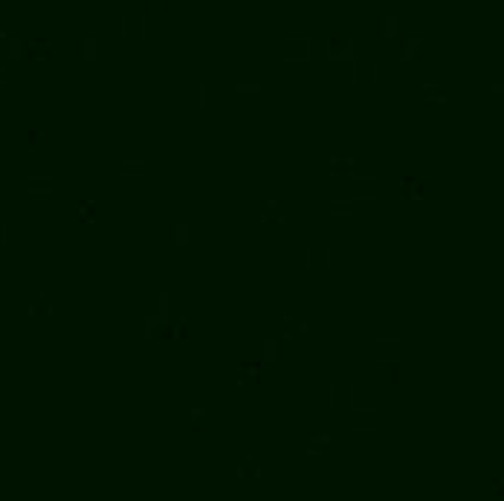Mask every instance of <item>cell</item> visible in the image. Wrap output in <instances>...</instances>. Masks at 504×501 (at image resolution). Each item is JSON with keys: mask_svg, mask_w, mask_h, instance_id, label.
<instances>
[{"mask_svg": "<svg viewBox=\"0 0 504 501\" xmlns=\"http://www.w3.org/2000/svg\"><path fill=\"white\" fill-rule=\"evenodd\" d=\"M29 194H52V188H26Z\"/></svg>", "mask_w": 504, "mask_h": 501, "instance_id": "21", "label": "cell"}, {"mask_svg": "<svg viewBox=\"0 0 504 501\" xmlns=\"http://www.w3.org/2000/svg\"><path fill=\"white\" fill-rule=\"evenodd\" d=\"M159 322H162V319H159V313H145V316H142V330H145V339H154Z\"/></svg>", "mask_w": 504, "mask_h": 501, "instance_id": "6", "label": "cell"}, {"mask_svg": "<svg viewBox=\"0 0 504 501\" xmlns=\"http://www.w3.org/2000/svg\"><path fill=\"white\" fill-rule=\"evenodd\" d=\"M157 313H159V319H162V322H168V293H165V290H159L157 293Z\"/></svg>", "mask_w": 504, "mask_h": 501, "instance_id": "11", "label": "cell"}, {"mask_svg": "<svg viewBox=\"0 0 504 501\" xmlns=\"http://www.w3.org/2000/svg\"><path fill=\"white\" fill-rule=\"evenodd\" d=\"M319 452H325V449H322V446H313V443L304 446V455H319Z\"/></svg>", "mask_w": 504, "mask_h": 501, "instance_id": "20", "label": "cell"}, {"mask_svg": "<svg viewBox=\"0 0 504 501\" xmlns=\"http://www.w3.org/2000/svg\"><path fill=\"white\" fill-rule=\"evenodd\" d=\"M278 359V348H276V336H267V342H264V362L267 365H273Z\"/></svg>", "mask_w": 504, "mask_h": 501, "instance_id": "7", "label": "cell"}, {"mask_svg": "<svg viewBox=\"0 0 504 501\" xmlns=\"http://www.w3.org/2000/svg\"><path fill=\"white\" fill-rule=\"evenodd\" d=\"M232 382H235L238 388L261 385V365H258V362H238L235 371H232Z\"/></svg>", "mask_w": 504, "mask_h": 501, "instance_id": "1", "label": "cell"}, {"mask_svg": "<svg viewBox=\"0 0 504 501\" xmlns=\"http://www.w3.org/2000/svg\"><path fill=\"white\" fill-rule=\"evenodd\" d=\"M50 145V130L47 127H29V133H26V148H29L32 154H38L41 148H47Z\"/></svg>", "mask_w": 504, "mask_h": 501, "instance_id": "2", "label": "cell"}, {"mask_svg": "<svg viewBox=\"0 0 504 501\" xmlns=\"http://www.w3.org/2000/svg\"><path fill=\"white\" fill-rule=\"evenodd\" d=\"M44 316L52 319V316H55V307H52V304H44Z\"/></svg>", "mask_w": 504, "mask_h": 501, "instance_id": "23", "label": "cell"}, {"mask_svg": "<svg viewBox=\"0 0 504 501\" xmlns=\"http://www.w3.org/2000/svg\"><path fill=\"white\" fill-rule=\"evenodd\" d=\"M76 215L84 220V223H96V200H93V197L81 200V203H78V209H76Z\"/></svg>", "mask_w": 504, "mask_h": 501, "instance_id": "5", "label": "cell"}, {"mask_svg": "<svg viewBox=\"0 0 504 501\" xmlns=\"http://www.w3.org/2000/svg\"><path fill=\"white\" fill-rule=\"evenodd\" d=\"M177 247H180V250L189 247V223H186V220L177 223Z\"/></svg>", "mask_w": 504, "mask_h": 501, "instance_id": "9", "label": "cell"}, {"mask_svg": "<svg viewBox=\"0 0 504 501\" xmlns=\"http://www.w3.org/2000/svg\"><path fill=\"white\" fill-rule=\"evenodd\" d=\"M296 333H310V322L307 319H296Z\"/></svg>", "mask_w": 504, "mask_h": 501, "instance_id": "13", "label": "cell"}, {"mask_svg": "<svg viewBox=\"0 0 504 501\" xmlns=\"http://www.w3.org/2000/svg\"><path fill=\"white\" fill-rule=\"evenodd\" d=\"M186 336H189V313L183 310L174 319V325H171V342H183Z\"/></svg>", "mask_w": 504, "mask_h": 501, "instance_id": "3", "label": "cell"}, {"mask_svg": "<svg viewBox=\"0 0 504 501\" xmlns=\"http://www.w3.org/2000/svg\"><path fill=\"white\" fill-rule=\"evenodd\" d=\"M238 93H261V87H258V84H241Z\"/></svg>", "mask_w": 504, "mask_h": 501, "instance_id": "16", "label": "cell"}, {"mask_svg": "<svg viewBox=\"0 0 504 501\" xmlns=\"http://www.w3.org/2000/svg\"><path fill=\"white\" fill-rule=\"evenodd\" d=\"M330 218H353V212H328Z\"/></svg>", "mask_w": 504, "mask_h": 501, "instance_id": "22", "label": "cell"}, {"mask_svg": "<svg viewBox=\"0 0 504 501\" xmlns=\"http://www.w3.org/2000/svg\"><path fill=\"white\" fill-rule=\"evenodd\" d=\"M119 165H148L145 159H130V157H125V159H119Z\"/></svg>", "mask_w": 504, "mask_h": 501, "instance_id": "17", "label": "cell"}, {"mask_svg": "<svg viewBox=\"0 0 504 501\" xmlns=\"http://www.w3.org/2000/svg\"><path fill=\"white\" fill-rule=\"evenodd\" d=\"M209 99H212V96H209V84H203V87H200V104L209 107Z\"/></svg>", "mask_w": 504, "mask_h": 501, "instance_id": "14", "label": "cell"}, {"mask_svg": "<svg viewBox=\"0 0 504 501\" xmlns=\"http://www.w3.org/2000/svg\"><path fill=\"white\" fill-rule=\"evenodd\" d=\"M339 403V385H330V408H336Z\"/></svg>", "mask_w": 504, "mask_h": 501, "instance_id": "15", "label": "cell"}, {"mask_svg": "<svg viewBox=\"0 0 504 501\" xmlns=\"http://www.w3.org/2000/svg\"><path fill=\"white\" fill-rule=\"evenodd\" d=\"M255 461H258L255 455H247V461H244L241 467H235V481H238V484H247L250 478H255V475H252V467H255Z\"/></svg>", "mask_w": 504, "mask_h": 501, "instance_id": "4", "label": "cell"}, {"mask_svg": "<svg viewBox=\"0 0 504 501\" xmlns=\"http://www.w3.org/2000/svg\"><path fill=\"white\" fill-rule=\"evenodd\" d=\"M322 258H325V270H330V247L325 244V250H322Z\"/></svg>", "mask_w": 504, "mask_h": 501, "instance_id": "18", "label": "cell"}, {"mask_svg": "<svg viewBox=\"0 0 504 501\" xmlns=\"http://www.w3.org/2000/svg\"><path fill=\"white\" fill-rule=\"evenodd\" d=\"M304 255H307V258H304V267L310 270V267H313V247H307V250H304Z\"/></svg>", "mask_w": 504, "mask_h": 501, "instance_id": "19", "label": "cell"}, {"mask_svg": "<svg viewBox=\"0 0 504 501\" xmlns=\"http://www.w3.org/2000/svg\"><path fill=\"white\" fill-rule=\"evenodd\" d=\"M400 188L406 197H420V180H411V177H403L400 180Z\"/></svg>", "mask_w": 504, "mask_h": 501, "instance_id": "8", "label": "cell"}, {"mask_svg": "<svg viewBox=\"0 0 504 501\" xmlns=\"http://www.w3.org/2000/svg\"><path fill=\"white\" fill-rule=\"evenodd\" d=\"M307 443H313V446H322V449H328V446L333 443V435H330V432H319V435H310V438H307Z\"/></svg>", "mask_w": 504, "mask_h": 501, "instance_id": "10", "label": "cell"}, {"mask_svg": "<svg viewBox=\"0 0 504 501\" xmlns=\"http://www.w3.org/2000/svg\"><path fill=\"white\" fill-rule=\"evenodd\" d=\"M189 417H191V420H206V417H209V406H203V403H194V406H191V411H189Z\"/></svg>", "mask_w": 504, "mask_h": 501, "instance_id": "12", "label": "cell"}]
</instances>
